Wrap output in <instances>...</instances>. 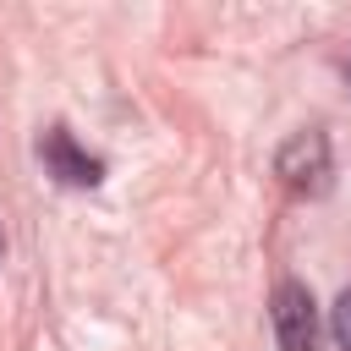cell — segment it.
Returning <instances> with one entry per match:
<instances>
[{"label": "cell", "instance_id": "obj_3", "mask_svg": "<svg viewBox=\"0 0 351 351\" xmlns=\"http://www.w3.org/2000/svg\"><path fill=\"white\" fill-rule=\"evenodd\" d=\"M38 159H44V170H49L60 186H99V181H104V165H99L88 148H77V137H71L66 126H49V132L38 137Z\"/></svg>", "mask_w": 351, "mask_h": 351}, {"label": "cell", "instance_id": "obj_2", "mask_svg": "<svg viewBox=\"0 0 351 351\" xmlns=\"http://www.w3.org/2000/svg\"><path fill=\"white\" fill-rule=\"evenodd\" d=\"M269 318H274L280 351H313V346H318V307H313V291H307L302 280H280V285H274Z\"/></svg>", "mask_w": 351, "mask_h": 351}, {"label": "cell", "instance_id": "obj_5", "mask_svg": "<svg viewBox=\"0 0 351 351\" xmlns=\"http://www.w3.org/2000/svg\"><path fill=\"white\" fill-rule=\"evenodd\" d=\"M0 258H5V236H0Z\"/></svg>", "mask_w": 351, "mask_h": 351}, {"label": "cell", "instance_id": "obj_4", "mask_svg": "<svg viewBox=\"0 0 351 351\" xmlns=\"http://www.w3.org/2000/svg\"><path fill=\"white\" fill-rule=\"evenodd\" d=\"M329 329H335V346L351 351V285L340 291V302H335V313H329Z\"/></svg>", "mask_w": 351, "mask_h": 351}, {"label": "cell", "instance_id": "obj_1", "mask_svg": "<svg viewBox=\"0 0 351 351\" xmlns=\"http://www.w3.org/2000/svg\"><path fill=\"white\" fill-rule=\"evenodd\" d=\"M274 176H280L291 192L318 197V192L329 186V137H324L318 126L291 132V137L280 143V154H274Z\"/></svg>", "mask_w": 351, "mask_h": 351}, {"label": "cell", "instance_id": "obj_6", "mask_svg": "<svg viewBox=\"0 0 351 351\" xmlns=\"http://www.w3.org/2000/svg\"><path fill=\"white\" fill-rule=\"evenodd\" d=\"M346 82H351V66H346Z\"/></svg>", "mask_w": 351, "mask_h": 351}]
</instances>
